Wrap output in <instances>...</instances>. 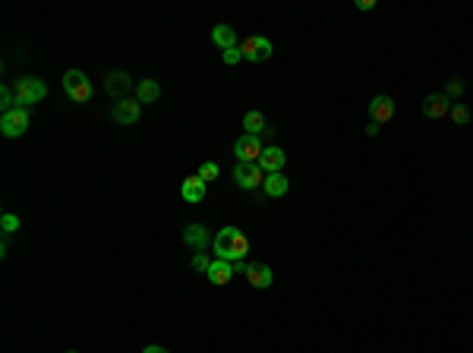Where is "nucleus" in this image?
I'll use <instances>...</instances> for the list:
<instances>
[{
  "label": "nucleus",
  "instance_id": "obj_19",
  "mask_svg": "<svg viewBox=\"0 0 473 353\" xmlns=\"http://www.w3.org/2000/svg\"><path fill=\"white\" fill-rule=\"evenodd\" d=\"M158 98H161V85H158L155 79H142L136 85V101L139 104H155Z\"/></svg>",
  "mask_w": 473,
  "mask_h": 353
},
{
  "label": "nucleus",
  "instance_id": "obj_9",
  "mask_svg": "<svg viewBox=\"0 0 473 353\" xmlns=\"http://www.w3.org/2000/svg\"><path fill=\"white\" fill-rule=\"evenodd\" d=\"M133 79L124 73V69H110L108 76H104V92H108L114 101H120V98H126V92H130Z\"/></svg>",
  "mask_w": 473,
  "mask_h": 353
},
{
  "label": "nucleus",
  "instance_id": "obj_3",
  "mask_svg": "<svg viewBox=\"0 0 473 353\" xmlns=\"http://www.w3.org/2000/svg\"><path fill=\"white\" fill-rule=\"evenodd\" d=\"M63 92L69 95V101L85 104L92 98V79L83 69H67V73H63Z\"/></svg>",
  "mask_w": 473,
  "mask_h": 353
},
{
  "label": "nucleus",
  "instance_id": "obj_12",
  "mask_svg": "<svg viewBox=\"0 0 473 353\" xmlns=\"http://www.w3.org/2000/svg\"><path fill=\"white\" fill-rule=\"evenodd\" d=\"M395 117V98L391 95H376L370 101V120L372 123H388Z\"/></svg>",
  "mask_w": 473,
  "mask_h": 353
},
{
  "label": "nucleus",
  "instance_id": "obj_18",
  "mask_svg": "<svg viewBox=\"0 0 473 353\" xmlns=\"http://www.w3.org/2000/svg\"><path fill=\"white\" fill-rule=\"evenodd\" d=\"M262 190H265V196L278 199V196H288L290 183L284 174H265V183H262Z\"/></svg>",
  "mask_w": 473,
  "mask_h": 353
},
{
  "label": "nucleus",
  "instance_id": "obj_30",
  "mask_svg": "<svg viewBox=\"0 0 473 353\" xmlns=\"http://www.w3.org/2000/svg\"><path fill=\"white\" fill-rule=\"evenodd\" d=\"M379 129H382V126H379V123H372V120H370V126H366V136H379Z\"/></svg>",
  "mask_w": 473,
  "mask_h": 353
},
{
  "label": "nucleus",
  "instance_id": "obj_15",
  "mask_svg": "<svg viewBox=\"0 0 473 353\" xmlns=\"http://www.w3.org/2000/svg\"><path fill=\"white\" fill-rule=\"evenodd\" d=\"M247 281L256 287V290H265V287H272L274 274H272V268H268V265L249 262V265H247Z\"/></svg>",
  "mask_w": 473,
  "mask_h": 353
},
{
  "label": "nucleus",
  "instance_id": "obj_32",
  "mask_svg": "<svg viewBox=\"0 0 473 353\" xmlns=\"http://www.w3.org/2000/svg\"><path fill=\"white\" fill-rule=\"evenodd\" d=\"M67 353H79V350H67Z\"/></svg>",
  "mask_w": 473,
  "mask_h": 353
},
{
  "label": "nucleus",
  "instance_id": "obj_31",
  "mask_svg": "<svg viewBox=\"0 0 473 353\" xmlns=\"http://www.w3.org/2000/svg\"><path fill=\"white\" fill-rule=\"evenodd\" d=\"M142 353H171V350H165V347H158V344H151V347H145Z\"/></svg>",
  "mask_w": 473,
  "mask_h": 353
},
{
  "label": "nucleus",
  "instance_id": "obj_29",
  "mask_svg": "<svg viewBox=\"0 0 473 353\" xmlns=\"http://www.w3.org/2000/svg\"><path fill=\"white\" fill-rule=\"evenodd\" d=\"M247 258H243V262H233V274H247Z\"/></svg>",
  "mask_w": 473,
  "mask_h": 353
},
{
  "label": "nucleus",
  "instance_id": "obj_16",
  "mask_svg": "<svg viewBox=\"0 0 473 353\" xmlns=\"http://www.w3.org/2000/svg\"><path fill=\"white\" fill-rule=\"evenodd\" d=\"M206 274H208V281H212L215 287L231 284V278H233V262H224V258H215L212 268H208Z\"/></svg>",
  "mask_w": 473,
  "mask_h": 353
},
{
  "label": "nucleus",
  "instance_id": "obj_11",
  "mask_svg": "<svg viewBox=\"0 0 473 353\" xmlns=\"http://www.w3.org/2000/svg\"><path fill=\"white\" fill-rule=\"evenodd\" d=\"M284 164H288V155H284V149H278V145H265L259 155V167L265 170V174H281Z\"/></svg>",
  "mask_w": 473,
  "mask_h": 353
},
{
  "label": "nucleus",
  "instance_id": "obj_7",
  "mask_svg": "<svg viewBox=\"0 0 473 353\" xmlns=\"http://www.w3.org/2000/svg\"><path fill=\"white\" fill-rule=\"evenodd\" d=\"M139 117H142V104L136 98H120L110 108V120L120 123V126H133V123H139Z\"/></svg>",
  "mask_w": 473,
  "mask_h": 353
},
{
  "label": "nucleus",
  "instance_id": "obj_14",
  "mask_svg": "<svg viewBox=\"0 0 473 353\" xmlns=\"http://www.w3.org/2000/svg\"><path fill=\"white\" fill-rule=\"evenodd\" d=\"M183 243L190 246V249L202 252L208 243H212V233H208V227H202V224H186L183 227Z\"/></svg>",
  "mask_w": 473,
  "mask_h": 353
},
{
  "label": "nucleus",
  "instance_id": "obj_8",
  "mask_svg": "<svg viewBox=\"0 0 473 353\" xmlns=\"http://www.w3.org/2000/svg\"><path fill=\"white\" fill-rule=\"evenodd\" d=\"M262 139L259 136H249V133H243L237 142H233V155H237V161H256L259 164V155H262Z\"/></svg>",
  "mask_w": 473,
  "mask_h": 353
},
{
  "label": "nucleus",
  "instance_id": "obj_17",
  "mask_svg": "<svg viewBox=\"0 0 473 353\" xmlns=\"http://www.w3.org/2000/svg\"><path fill=\"white\" fill-rule=\"evenodd\" d=\"M212 44L215 48H221V51L240 48V44H237V32H233V26H224V22L212 28Z\"/></svg>",
  "mask_w": 473,
  "mask_h": 353
},
{
  "label": "nucleus",
  "instance_id": "obj_23",
  "mask_svg": "<svg viewBox=\"0 0 473 353\" xmlns=\"http://www.w3.org/2000/svg\"><path fill=\"white\" fill-rule=\"evenodd\" d=\"M212 262H215V258H208L206 252H196V256L190 258V268H192V272H208V268H212Z\"/></svg>",
  "mask_w": 473,
  "mask_h": 353
},
{
  "label": "nucleus",
  "instance_id": "obj_1",
  "mask_svg": "<svg viewBox=\"0 0 473 353\" xmlns=\"http://www.w3.org/2000/svg\"><path fill=\"white\" fill-rule=\"evenodd\" d=\"M215 258H224V262H243L249 252V240L240 227H221L212 240Z\"/></svg>",
  "mask_w": 473,
  "mask_h": 353
},
{
  "label": "nucleus",
  "instance_id": "obj_26",
  "mask_svg": "<svg viewBox=\"0 0 473 353\" xmlns=\"http://www.w3.org/2000/svg\"><path fill=\"white\" fill-rule=\"evenodd\" d=\"M445 95L451 98V101H458L460 95H464V79H451L448 82V88H445Z\"/></svg>",
  "mask_w": 473,
  "mask_h": 353
},
{
  "label": "nucleus",
  "instance_id": "obj_28",
  "mask_svg": "<svg viewBox=\"0 0 473 353\" xmlns=\"http://www.w3.org/2000/svg\"><path fill=\"white\" fill-rule=\"evenodd\" d=\"M357 10H363V13H370V10H376V0H357Z\"/></svg>",
  "mask_w": 473,
  "mask_h": 353
},
{
  "label": "nucleus",
  "instance_id": "obj_24",
  "mask_svg": "<svg viewBox=\"0 0 473 353\" xmlns=\"http://www.w3.org/2000/svg\"><path fill=\"white\" fill-rule=\"evenodd\" d=\"M0 227H3V233H16L22 224H19V217H16V215H10V211H7V215L0 217Z\"/></svg>",
  "mask_w": 473,
  "mask_h": 353
},
{
  "label": "nucleus",
  "instance_id": "obj_27",
  "mask_svg": "<svg viewBox=\"0 0 473 353\" xmlns=\"http://www.w3.org/2000/svg\"><path fill=\"white\" fill-rule=\"evenodd\" d=\"M221 60L227 63V67H233V63L243 60V51L240 48H231V51H221Z\"/></svg>",
  "mask_w": 473,
  "mask_h": 353
},
{
  "label": "nucleus",
  "instance_id": "obj_2",
  "mask_svg": "<svg viewBox=\"0 0 473 353\" xmlns=\"http://www.w3.org/2000/svg\"><path fill=\"white\" fill-rule=\"evenodd\" d=\"M13 92H16V104H19V108H28V104L44 101L48 85H44V79H38V76H22V79L13 85Z\"/></svg>",
  "mask_w": 473,
  "mask_h": 353
},
{
  "label": "nucleus",
  "instance_id": "obj_13",
  "mask_svg": "<svg viewBox=\"0 0 473 353\" xmlns=\"http://www.w3.org/2000/svg\"><path fill=\"white\" fill-rule=\"evenodd\" d=\"M206 180H202L199 174L196 176H186L183 183H180V196H183V202H190V205H196V202H202L206 199Z\"/></svg>",
  "mask_w": 473,
  "mask_h": 353
},
{
  "label": "nucleus",
  "instance_id": "obj_20",
  "mask_svg": "<svg viewBox=\"0 0 473 353\" xmlns=\"http://www.w3.org/2000/svg\"><path fill=\"white\" fill-rule=\"evenodd\" d=\"M243 126H247L249 136H259V133H268V120L262 117V110H247V114H243Z\"/></svg>",
  "mask_w": 473,
  "mask_h": 353
},
{
  "label": "nucleus",
  "instance_id": "obj_10",
  "mask_svg": "<svg viewBox=\"0 0 473 353\" xmlns=\"http://www.w3.org/2000/svg\"><path fill=\"white\" fill-rule=\"evenodd\" d=\"M423 114L429 117V120H442V117H448V114H451V98H448L445 92L426 95V101H423Z\"/></svg>",
  "mask_w": 473,
  "mask_h": 353
},
{
  "label": "nucleus",
  "instance_id": "obj_21",
  "mask_svg": "<svg viewBox=\"0 0 473 353\" xmlns=\"http://www.w3.org/2000/svg\"><path fill=\"white\" fill-rule=\"evenodd\" d=\"M13 108H19V104H16V92L10 85H3L0 88V110L7 114V110H13Z\"/></svg>",
  "mask_w": 473,
  "mask_h": 353
},
{
  "label": "nucleus",
  "instance_id": "obj_25",
  "mask_svg": "<svg viewBox=\"0 0 473 353\" xmlns=\"http://www.w3.org/2000/svg\"><path fill=\"white\" fill-rule=\"evenodd\" d=\"M196 174H199L202 180H206V183H212L215 176H218V164H215V161H206L199 170H196Z\"/></svg>",
  "mask_w": 473,
  "mask_h": 353
},
{
  "label": "nucleus",
  "instance_id": "obj_22",
  "mask_svg": "<svg viewBox=\"0 0 473 353\" xmlns=\"http://www.w3.org/2000/svg\"><path fill=\"white\" fill-rule=\"evenodd\" d=\"M451 120L458 123V126H467V123H470V108H467V104H451Z\"/></svg>",
  "mask_w": 473,
  "mask_h": 353
},
{
  "label": "nucleus",
  "instance_id": "obj_6",
  "mask_svg": "<svg viewBox=\"0 0 473 353\" xmlns=\"http://www.w3.org/2000/svg\"><path fill=\"white\" fill-rule=\"evenodd\" d=\"M240 51H243V60H249V63H262V60H268L272 57V41L265 38V35H247L243 38V44H240Z\"/></svg>",
  "mask_w": 473,
  "mask_h": 353
},
{
  "label": "nucleus",
  "instance_id": "obj_4",
  "mask_svg": "<svg viewBox=\"0 0 473 353\" xmlns=\"http://www.w3.org/2000/svg\"><path fill=\"white\" fill-rule=\"evenodd\" d=\"M28 123H32L28 108H13V110H7V114H0V133L7 139H19L28 133Z\"/></svg>",
  "mask_w": 473,
  "mask_h": 353
},
{
  "label": "nucleus",
  "instance_id": "obj_5",
  "mask_svg": "<svg viewBox=\"0 0 473 353\" xmlns=\"http://www.w3.org/2000/svg\"><path fill=\"white\" fill-rule=\"evenodd\" d=\"M233 183L240 186V190L253 192L265 183V170H262L256 161H237V167H233Z\"/></svg>",
  "mask_w": 473,
  "mask_h": 353
}]
</instances>
